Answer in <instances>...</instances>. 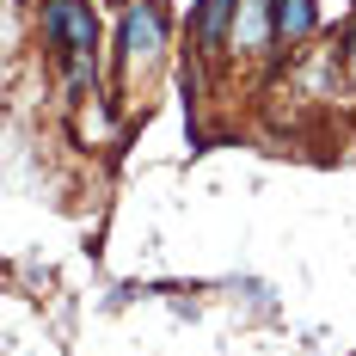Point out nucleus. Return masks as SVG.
Returning <instances> with one entry per match:
<instances>
[{
  "instance_id": "3",
  "label": "nucleus",
  "mask_w": 356,
  "mask_h": 356,
  "mask_svg": "<svg viewBox=\"0 0 356 356\" xmlns=\"http://www.w3.org/2000/svg\"><path fill=\"white\" fill-rule=\"evenodd\" d=\"M234 43H240V49H270V43H277V13H270V0H240Z\"/></svg>"
},
{
  "instance_id": "6",
  "label": "nucleus",
  "mask_w": 356,
  "mask_h": 356,
  "mask_svg": "<svg viewBox=\"0 0 356 356\" xmlns=\"http://www.w3.org/2000/svg\"><path fill=\"white\" fill-rule=\"evenodd\" d=\"M350 74H356V25H350Z\"/></svg>"
},
{
  "instance_id": "1",
  "label": "nucleus",
  "mask_w": 356,
  "mask_h": 356,
  "mask_svg": "<svg viewBox=\"0 0 356 356\" xmlns=\"http://www.w3.org/2000/svg\"><path fill=\"white\" fill-rule=\"evenodd\" d=\"M43 37H49V49L68 62L74 86H86V74H92V62H99L92 6H86V0H43Z\"/></svg>"
},
{
  "instance_id": "2",
  "label": "nucleus",
  "mask_w": 356,
  "mask_h": 356,
  "mask_svg": "<svg viewBox=\"0 0 356 356\" xmlns=\"http://www.w3.org/2000/svg\"><path fill=\"white\" fill-rule=\"evenodd\" d=\"M123 62L136 68V62H154L160 49H166V13L154 6V0H142V6H129L123 13Z\"/></svg>"
},
{
  "instance_id": "4",
  "label": "nucleus",
  "mask_w": 356,
  "mask_h": 356,
  "mask_svg": "<svg viewBox=\"0 0 356 356\" xmlns=\"http://www.w3.org/2000/svg\"><path fill=\"white\" fill-rule=\"evenodd\" d=\"M234 13H240V0H203L197 6V43H203V56H221V43L234 31Z\"/></svg>"
},
{
  "instance_id": "5",
  "label": "nucleus",
  "mask_w": 356,
  "mask_h": 356,
  "mask_svg": "<svg viewBox=\"0 0 356 356\" xmlns=\"http://www.w3.org/2000/svg\"><path fill=\"white\" fill-rule=\"evenodd\" d=\"M270 13H277V43H301V37L314 31V0H270Z\"/></svg>"
}]
</instances>
